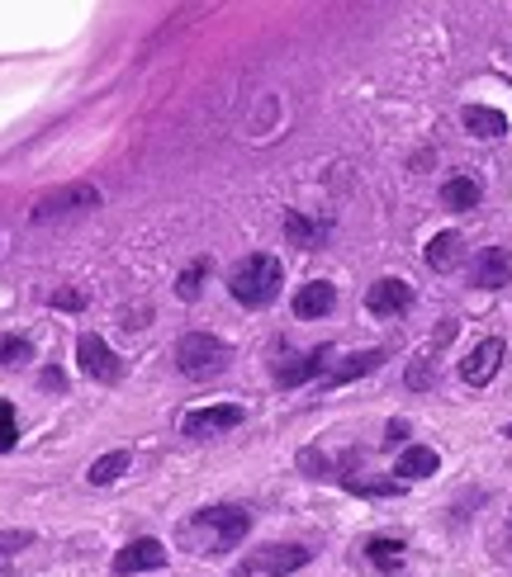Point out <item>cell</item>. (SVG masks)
<instances>
[{
  "mask_svg": "<svg viewBox=\"0 0 512 577\" xmlns=\"http://www.w3.org/2000/svg\"><path fill=\"white\" fill-rule=\"evenodd\" d=\"M247 530H252V516L242 507H205V511H195L190 521L176 526V540H181V550L209 558V554H223V550H233V544H242Z\"/></svg>",
  "mask_w": 512,
  "mask_h": 577,
  "instance_id": "cell-1",
  "label": "cell"
},
{
  "mask_svg": "<svg viewBox=\"0 0 512 577\" xmlns=\"http://www.w3.org/2000/svg\"><path fill=\"white\" fill-rule=\"evenodd\" d=\"M280 284H284V270L276 256H266V251L242 256L237 270L228 275V288H233V298L242 308H266V303L280 294Z\"/></svg>",
  "mask_w": 512,
  "mask_h": 577,
  "instance_id": "cell-2",
  "label": "cell"
},
{
  "mask_svg": "<svg viewBox=\"0 0 512 577\" xmlns=\"http://www.w3.org/2000/svg\"><path fill=\"white\" fill-rule=\"evenodd\" d=\"M228 360H233V351H228L219 337H209V331H185L176 341V365H181V374H190V379H209Z\"/></svg>",
  "mask_w": 512,
  "mask_h": 577,
  "instance_id": "cell-3",
  "label": "cell"
},
{
  "mask_svg": "<svg viewBox=\"0 0 512 577\" xmlns=\"http://www.w3.org/2000/svg\"><path fill=\"white\" fill-rule=\"evenodd\" d=\"M85 209H100V190H95V185H85V180H77V185H62V190L43 195L28 219L53 223V219H62V213H85Z\"/></svg>",
  "mask_w": 512,
  "mask_h": 577,
  "instance_id": "cell-4",
  "label": "cell"
},
{
  "mask_svg": "<svg viewBox=\"0 0 512 577\" xmlns=\"http://www.w3.org/2000/svg\"><path fill=\"white\" fill-rule=\"evenodd\" d=\"M309 558H313V550H304V544H266V550H256L247 564H237V577H252V573L284 577V573L304 568Z\"/></svg>",
  "mask_w": 512,
  "mask_h": 577,
  "instance_id": "cell-5",
  "label": "cell"
},
{
  "mask_svg": "<svg viewBox=\"0 0 512 577\" xmlns=\"http://www.w3.org/2000/svg\"><path fill=\"white\" fill-rule=\"evenodd\" d=\"M77 355H81V369L91 374L95 384H119L124 379V360L109 351L105 337H95V331H85L77 341Z\"/></svg>",
  "mask_w": 512,
  "mask_h": 577,
  "instance_id": "cell-6",
  "label": "cell"
},
{
  "mask_svg": "<svg viewBox=\"0 0 512 577\" xmlns=\"http://www.w3.org/2000/svg\"><path fill=\"white\" fill-rule=\"evenodd\" d=\"M242 408H233V402H213V408H195V412H185V422L181 431L185 436H219V431H233L242 426Z\"/></svg>",
  "mask_w": 512,
  "mask_h": 577,
  "instance_id": "cell-7",
  "label": "cell"
},
{
  "mask_svg": "<svg viewBox=\"0 0 512 577\" xmlns=\"http://www.w3.org/2000/svg\"><path fill=\"white\" fill-rule=\"evenodd\" d=\"M327 369H333V345H318L313 355L280 360V365H276V384L280 388H299V384H309L313 374H327Z\"/></svg>",
  "mask_w": 512,
  "mask_h": 577,
  "instance_id": "cell-8",
  "label": "cell"
},
{
  "mask_svg": "<svg viewBox=\"0 0 512 577\" xmlns=\"http://www.w3.org/2000/svg\"><path fill=\"white\" fill-rule=\"evenodd\" d=\"M498 365H503V341L489 337V341H479L475 351L461 360V379L475 384V388H484V384H489L493 374H498Z\"/></svg>",
  "mask_w": 512,
  "mask_h": 577,
  "instance_id": "cell-9",
  "label": "cell"
},
{
  "mask_svg": "<svg viewBox=\"0 0 512 577\" xmlns=\"http://www.w3.org/2000/svg\"><path fill=\"white\" fill-rule=\"evenodd\" d=\"M166 564V550L156 540H133L114 554V577H128V573H152Z\"/></svg>",
  "mask_w": 512,
  "mask_h": 577,
  "instance_id": "cell-10",
  "label": "cell"
},
{
  "mask_svg": "<svg viewBox=\"0 0 512 577\" xmlns=\"http://www.w3.org/2000/svg\"><path fill=\"white\" fill-rule=\"evenodd\" d=\"M408 303H412L408 280H380V284H370V294H365V308L375 317H394V313H404Z\"/></svg>",
  "mask_w": 512,
  "mask_h": 577,
  "instance_id": "cell-11",
  "label": "cell"
},
{
  "mask_svg": "<svg viewBox=\"0 0 512 577\" xmlns=\"http://www.w3.org/2000/svg\"><path fill=\"white\" fill-rule=\"evenodd\" d=\"M512 280V251L508 247H484L475 261V288H503Z\"/></svg>",
  "mask_w": 512,
  "mask_h": 577,
  "instance_id": "cell-12",
  "label": "cell"
},
{
  "mask_svg": "<svg viewBox=\"0 0 512 577\" xmlns=\"http://www.w3.org/2000/svg\"><path fill=\"white\" fill-rule=\"evenodd\" d=\"M333 303H337V288L327 280H313L294 294V317H323V313H333Z\"/></svg>",
  "mask_w": 512,
  "mask_h": 577,
  "instance_id": "cell-13",
  "label": "cell"
},
{
  "mask_svg": "<svg viewBox=\"0 0 512 577\" xmlns=\"http://www.w3.org/2000/svg\"><path fill=\"white\" fill-rule=\"evenodd\" d=\"M384 365V351H356V355H347L341 365H333L327 369V384H351V379H361V374H370V369H380Z\"/></svg>",
  "mask_w": 512,
  "mask_h": 577,
  "instance_id": "cell-14",
  "label": "cell"
},
{
  "mask_svg": "<svg viewBox=\"0 0 512 577\" xmlns=\"http://www.w3.org/2000/svg\"><path fill=\"white\" fill-rule=\"evenodd\" d=\"M437 450H427V445H408L404 455H398V464H394V473L398 479H432L437 473Z\"/></svg>",
  "mask_w": 512,
  "mask_h": 577,
  "instance_id": "cell-15",
  "label": "cell"
},
{
  "mask_svg": "<svg viewBox=\"0 0 512 577\" xmlns=\"http://www.w3.org/2000/svg\"><path fill=\"white\" fill-rule=\"evenodd\" d=\"M461 123L469 128L475 138H503L508 133V119L498 109H484V105H465L461 109Z\"/></svg>",
  "mask_w": 512,
  "mask_h": 577,
  "instance_id": "cell-16",
  "label": "cell"
},
{
  "mask_svg": "<svg viewBox=\"0 0 512 577\" xmlns=\"http://www.w3.org/2000/svg\"><path fill=\"white\" fill-rule=\"evenodd\" d=\"M461 256H465L461 233H437L432 247H427V266H432V270H455V266H461Z\"/></svg>",
  "mask_w": 512,
  "mask_h": 577,
  "instance_id": "cell-17",
  "label": "cell"
},
{
  "mask_svg": "<svg viewBox=\"0 0 512 577\" xmlns=\"http://www.w3.org/2000/svg\"><path fill=\"white\" fill-rule=\"evenodd\" d=\"M284 237L294 242V247H304V251H313V247H323V237H327V227L323 223H309L304 213H290L284 219Z\"/></svg>",
  "mask_w": 512,
  "mask_h": 577,
  "instance_id": "cell-18",
  "label": "cell"
},
{
  "mask_svg": "<svg viewBox=\"0 0 512 577\" xmlns=\"http://www.w3.org/2000/svg\"><path fill=\"white\" fill-rule=\"evenodd\" d=\"M441 204L446 209H475L479 204V180H469V176H455L441 185Z\"/></svg>",
  "mask_w": 512,
  "mask_h": 577,
  "instance_id": "cell-19",
  "label": "cell"
},
{
  "mask_svg": "<svg viewBox=\"0 0 512 577\" xmlns=\"http://www.w3.org/2000/svg\"><path fill=\"white\" fill-rule=\"evenodd\" d=\"M365 554H370V564H375V568H384V573H394L398 564H404V540H370L365 544Z\"/></svg>",
  "mask_w": 512,
  "mask_h": 577,
  "instance_id": "cell-20",
  "label": "cell"
},
{
  "mask_svg": "<svg viewBox=\"0 0 512 577\" xmlns=\"http://www.w3.org/2000/svg\"><path fill=\"white\" fill-rule=\"evenodd\" d=\"M124 469H128V450H109V455H100V459H95L85 479H91L95 487H105V483H114V479H119Z\"/></svg>",
  "mask_w": 512,
  "mask_h": 577,
  "instance_id": "cell-21",
  "label": "cell"
},
{
  "mask_svg": "<svg viewBox=\"0 0 512 577\" xmlns=\"http://www.w3.org/2000/svg\"><path fill=\"white\" fill-rule=\"evenodd\" d=\"M28 544H34V535H28V530H5V535H0V577L10 573V558L24 554Z\"/></svg>",
  "mask_w": 512,
  "mask_h": 577,
  "instance_id": "cell-22",
  "label": "cell"
},
{
  "mask_svg": "<svg viewBox=\"0 0 512 577\" xmlns=\"http://www.w3.org/2000/svg\"><path fill=\"white\" fill-rule=\"evenodd\" d=\"M24 360H34V345L24 337H0V365H24Z\"/></svg>",
  "mask_w": 512,
  "mask_h": 577,
  "instance_id": "cell-23",
  "label": "cell"
},
{
  "mask_svg": "<svg viewBox=\"0 0 512 577\" xmlns=\"http://www.w3.org/2000/svg\"><path fill=\"white\" fill-rule=\"evenodd\" d=\"M205 270H209L205 261H195V266L176 280V294H181V298H195V294H199V280H205Z\"/></svg>",
  "mask_w": 512,
  "mask_h": 577,
  "instance_id": "cell-24",
  "label": "cell"
},
{
  "mask_svg": "<svg viewBox=\"0 0 512 577\" xmlns=\"http://www.w3.org/2000/svg\"><path fill=\"white\" fill-rule=\"evenodd\" d=\"M14 440H20V431H14V408L0 402V450H14Z\"/></svg>",
  "mask_w": 512,
  "mask_h": 577,
  "instance_id": "cell-25",
  "label": "cell"
},
{
  "mask_svg": "<svg viewBox=\"0 0 512 577\" xmlns=\"http://www.w3.org/2000/svg\"><path fill=\"white\" fill-rule=\"evenodd\" d=\"M53 308H67V313H77V308H85V298L77 294V288H57V294H53Z\"/></svg>",
  "mask_w": 512,
  "mask_h": 577,
  "instance_id": "cell-26",
  "label": "cell"
},
{
  "mask_svg": "<svg viewBox=\"0 0 512 577\" xmlns=\"http://www.w3.org/2000/svg\"><path fill=\"white\" fill-rule=\"evenodd\" d=\"M427 384H432V369H427V365H412V369H408V388H427Z\"/></svg>",
  "mask_w": 512,
  "mask_h": 577,
  "instance_id": "cell-27",
  "label": "cell"
},
{
  "mask_svg": "<svg viewBox=\"0 0 512 577\" xmlns=\"http://www.w3.org/2000/svg\"><path fill=\"white\" fill-rule=\"evenodd\" d=\"M43 388H62V374H57V369H43Z\"/></svg>",
  "mask_w": 512,
  "mask_h": 577,
  "instance_id": "cell-28",
  "label": "cell"
},
{
  "mask_svg": "<svg viewBox=\"0 0 512 577\" xmlns=\"http://www.w3.org/2000/svg\"><path fill=\"white\" fill-rule=\"evenodd\" d=\"M508 550H512V516H508Z\"/></svg>",
  "mask_w": 512,
  "mask_h": 577,
  "instance_id": "cell-29",
  "label": "cell"
},
{
  "mask_svg": "<svg viewBox=\"0 0 512 577\" xmlns=\"http://www.w3.org/2000/svg\"><path fill=\"white\" fill-rule=\"evenodd\" d=\"M503 436H508V440H512V426H508V431H503Z\"/></svg>",
  "mask_w": 512,
  "mask_h": 577,
  "instance_id": "cell-30",
  "label": "cell"
}]
</instances>
